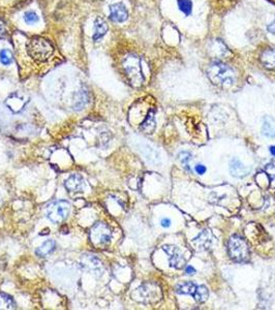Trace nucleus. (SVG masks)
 <instances>
[{"mask_svg": "<svg viewBox=\"0 0 275 310\" xmlns=\"http://www.w3.org/2000/svg\"><path fill=\"white\" fill-rule=\"evenodd\" d=\"M207 76L214 85L230 88L236 83V75L232 68L221 61H213L207 69Z\"/></svg>", "mask_w": 275, "mask_h": 310, "instance_id": "f257e3e1", "label": "nucleus"}, {"mask_svg": "<svg viewBox=\"0 0 275 310\" xmlns=\"http://www.w3.org/2000/svg\"><path fill=\"white\" fill-rule=\"evenodd\" d=\"M28 56L37 63H44L54 55L55 49L48 40L41 36H33L26 43Z\"/></svg>", "mask_w": 275, "mask_h": 310, "instance_id": "f03ea898", "label": "nucleus"}, {"mask_svg": "<svg viewBox=\"0 0 275 310\" xmlns=\"http://www.w3.org/2000/svg\"><path fill=\"white\" fill-rule=\"evenodd\" d=\"M122 68L124 74L134 87H140L144 83V75L142 71L141 59L135 54H128L122 61Z\"/></svg>", "mask_w": 275, "mask_h": 310, "instance_id": "7ed1b4c3", "label": "nucleus"}, {"mask_svg": "<svg viewBox=\"0 0 275 310\" xmlns=\"http://www.w3.org/2000/svg\"><path fill=\"white\" fill-rule=\"evenodd\" d=\"M133 299L143 304H155L159 302L162 297V289L154 282H146L136 289L132 294Z\"/></svg>", "mask_w": 275, "mask_h": 310, "instance_id": "20e7f679", "label": "nucleus"}, {"mask_svg": "<svg viewBox=\"0 0 275 310\" xmlns=\"http://www.w3.org/2000/svg\"><path fill=\"white\" fill-rule=\"evenodd\" d=\"M228 251L230 257L236 263H244L250 260L248 245L246 241L238 235H234L229 239Z\"/></svg>", "mask_w": 275, "mask_h": 310, "instance_id": "39448f33", "label": "nucleus"}, {"mask_svg": "<svg viewBox=\"0 0 275 310\" xmlns=\"http://www.w3.org/2000/svg\"><path fill=\"white\" fill-rule=\"evenodd\" d=\"M112 230L104 223H96L89 231V240L93 246L103 248L108 246L112 240Z\"/></svg>", "mask_w": 275, "mask_h": 310, "instance_id": "423d86ee", "label": "nucleus"}, {"mask_svg": "<svg viewBox=\"0 0 275 310\" xmlns=\"http://www.w3.org/2000/svg\"><path fill=\"white\" fill-rule=\"evenodd\" d=\"M71 212V204L65 200L52 202L46 208V214L49 221L53 224H62L67 221Z\"/></svg>", "mask_w": 275, "mask_h": 310, "instance_id": "0eeeda50", "label": "nucleus"}, {"mask_svg": "<svg viewBox=\"0 0 275 310\" xmlns=\"http://www.w3.org/2000/svg\"><path fill=\"white\" fill-rule=\"evenodd\" d=\"M176 292L180 295H190L198 303L207 301L209 293L206 287L196 286L193 282H183L176 287Z\"/></svg>", "mask_w": 275, "mask_h": 310, "instance_id": "6e6552de", "label": "nucleus"}, {"mask_svg": "<svg viewBox=\"0 0 275 310\" xmlns=\"http://www.w3.org/2000/svg\"><path fill=\"white\" fill-rule=\"evenodd\" d=\"M163 249L168 254L169 263L172 268L179 270L186 266V261L184 256H183L180 249L177 246H175V245H171V244L164 245Z\"/></svg>", "mask_w": 275, "mask_h": 310, "instance_id": "1a4fd4ad", "label": "nucleus"}, {"mask_svg": "<svg viewBox=\"0 0 275 310\" xmlns=\"http://www.w3.org/2000/svg\"><path fill=\"white\" fill-rule=\"evenodd\" d=\"M64 187L71 195H78L84 190V179L81 175L74 174L64 181Z\"/></svg>", "mask_w": 275, "mask_h": 310, "instance_id": "9d476101", "label": "nucleus"}, {"mask_svg": "<svg viewBox=\"0 0 275 310\" xmlns=\"http://www.w3.org/2000/svg\"><path fill=\"white\" fill-rule=\"evenodd\" d=\"M212 232L210 230H204L201 234L191 241V244L198 251L208 250L212 243Z\"/></svg>", "mask_w": 275, "mask_h": 310, "instance_id": "9b49d317", "label": "nucleus"}, {"mask_svg": "<svg viewBox=\"0 0 275 310\" xmlns=\"http://www.w3.org/2000/svg\"><path fill=\"white\" fill-rule=\"evenodd\" d=\"M128 18V11L126 6L121 3L117 2L110 6V19L115 23H122L126 21Z\"/></svg>", "mask_w": 275, "mask_h": 310, "instance_id": "f8f14e48", "label": "nucleus"}, {"mask_svg": "<svg viewBox=\"0 0 275 310\" xmlns=\"http://www.w3.org/2000/svg\"><path fill=\"white\" fill-rule=\"evenodd\" d=\"M230 172L236 178H243L251 172V167L244 165L238 159H232L230 162Z\"/></svg>", "mask_w": 275, "mask_h": 310, "instance_id": "ddd939ff", "label": "nucleus"}, {"mask_svg": "<svg viewBox=\"0 0 275 310\" xmlns=\"http://www.w3.org/2000/svg\"><path fill=\"white\" fill-rule=\"evenodd\" d=\"M260 61L266 69H275V49L268 48L262 52Z\"/></svg>", "mask_w": 275, "mask_h": 310, "instance_id": "4468645a", "label": "nucleus"}, {"mask_svg": "<svg viewBox=\"0 0 275 310\" xmlns=\"http://www.w3.org/2000/svg\"><path fill=\"white\" fill-rule=\"evenodd\" d=\"M108 32V25L101 17H97L94 20V33L93 40L98 41Z\"/></svg>", "mask_w": 275, "mask_h": 310, "instance_id": "2eb2a0df", "label": "nucleus"}, {"mask_svg": "<svg viewBox=\"0 0 275 310\" xmlns=\"http://www.w3.org/2000/svg\"><path fill=\"white\" fill-rule=\"evenodd\" d=\"M81 267L89 271H94V272H97V271H99V268L101 267V264L93 255H87V256L84 255L82 257Z\"/></svg>", "mask_w": 275, "mask_h": 310, "instance_id": "dca6fc26", "label": "nucleus"}, {"mask_svg": "<svg viewBox=\"0 0 275 310\" xmlns=\"http://www.w3.org/2000/svg\"><path fill=\"white\" fill-rule=\"evenodd\" d=\"M55 248H56V242L54 240H47L41 245V246L37 247L35 253L39 257H45L53 252Z\"/></svg>", "mask_w": 275, "mask_h": 310, "instance_id": "f3484780", "label": "nucleus"}, {"mask_svg": "<svg viewBox=\"0 0 275 310\" xmlns=\"http://www.w3.org/2000/svg\"><path fill=\"white\" fill-rule=\"evenodd\" d=\"M155 128V119H154V111L151 110L148 112L145 120L141 124V129L145 134H152Z\"/></svg>", "mask_w": 275, "mask_h": 310, "instance_id": "a211bd4d", "label": "nucleus"}, {"mask_svg": "<svg viewBox=\"0 0 275 310\" xmlns=\"http://www.w3.org/2000/svg\"><path fill=\"white\" fill-rule=\"evenodd\" d=\"M262 132H263L264 136L268 138H275V120L270 116L264 118Z\"/></svg>", "mask_w": 275, "mask_h": 310, "instance_id": "6ab92c4d", "label": "nucleus"}, {"mask_svg": "<svg viewBox=\"0 0 275 310\" xmlns=\"http://www.w3.org/2000/svg\"><path fill=\"white\" fill-rule=\"evenodd\" d=\"M16 308L17 304L9 295L0 293V310H14Z\"/></svg>", "mask_w": 275, "mask_h": 310, "instance_id": "aec40b11", "label": "nucleus"}, {"mask_svg": "<svg viewBox=\"0 0 275 310\" xmlns=\"http://www.w3.org/2000/svg\"><path fill=\"white\" fill-rule=\"evenodd\" d=\"M87 102H88V94L86 91H83L82 90V91L79 92L76 96V99L74 102V108L76 110H81L86 106Z\"/></svg>", "mask_w": 275, "mask_h": 310, "instance_id": "412c9836", "label": "nucleus"}, {"mask_svg": "<svg viewBox=\"0 0 275 310\" xmlns=\"http://www.w3.org/2000/svg\"><path fill=\"white\" fill-rule=\"evenodd\" d=\"M191 158H192L191 153H189V152H187V151L181 152V153H179V155H178V159H179V161L181 162L182 166L184 167V169H185L186 171H188V172L190 171L189 161H190Z\"/></svg>", "mask_w": 275, "mask_h": 310, "instance_id": "4be33fe9", "label": "nucleus"}, {"mask_svg": "<svg viewBox=\"0 0 275 310\" xmlns=\"http://www.w3.org/2000/svg\"><path fill=\"white\" fill-rule=\"evenodd\" d=\"M14 61V56L8 49H2L0 51V62L3 66H9Z\"/></svg>", "mask_w": 275, "mask_h": 310, "instance_id": "5701e85b", "label": "nucleus"}, {"mask_svg": "<svg viewBox=\"0 0 275 310\" xmlns=\"http://www.w3.org/2000/svg\"><path fill=\"white\" fill-rule=\"evenodd\" d=\"M178 7L185 16H189L192 10V2L191 0H178Z\"/></svg>", "mask_w": 275, "mask_h": 310, "instance_id": "b1692460", "label": "nucleus"}, {"mask_svg": "<svg viewBox=\"0 0 275 310\" xmlns=\"http://www.w3.org/2000/svg\"><path fill=\"white\" fill-rule=\"evenodd\" d=\"M38 20H39V18L34 11H26L24 14V21L29 25H33V24L37 23Z\"/></svg>", "mask_w": 275, "mask_h": 310, "instance_id": "393cba45", "label": "nucleus"}, {"mask_svg": "<svg viewBox=\"0 0 275 310\" xmlns=\"http://www.w3.org/2000/svg\"><path fill=\"white\" fill-rule=\"evenodd\" d=\"M265 171L271 180L275 179V163H269L266 165Z\"/></svg>", "mask_w": 275, "mask_h": 310, "instance_id": "a878e982", "label": "nucleus"}, {"mask_svg": "<svg viewBox=\"0 0 275 310\" xmlns=\"http://www.w3.org/2000/svg\"><path fill=\"white\" fill-rule=\"evenodd\" d=\"M6 33H7V30H6L5 23L3 22L1 18H0V40H1V38H4L6 36Z\"/></svg>", "mask_w": 275, "mask_h": 310, "instance_id": "bb28decb", "label": "nucleus"}, {"mask_svg": "<svg viewBox=\"0 0 275 310\" xmlns=\"http://www.w3.org/2000/svg\"><path fill=\"white\" fill-rule=\"evenodd\" d=\"M194 171L196 172V174L203 175V174H205V173H206L207 169H206V166H205V165H203V164H196V165L194 166Z\"/></svg>", "mask_w": 275, "mask_h": 310, "instance_id": "cd10ccee", "label": "nucleus"}, {"mask_svg": "<svg viewBox=\"0 0 275 310\" xmlns=\"http://www.w3.org/2000/svg\"><path fill=\"white\" fill-rule=\"evenodd\" d=\"M267 30L272 33V34H275V19L267 26Z\"/></svg>", "mask_w": 275, "mask_h": 310, "instance_id": "c85d7f7f", "label": "nucleus"}, {"mask_svg": "<svg viewBox=\"0 0 275 310\" xmlns=\"http://www.w3.org/2000/svg\"><path fill=\"white\" fill-rule=\"evenodd\" d=\"M185 272L189 275H192L195 273V269L192 268L191 266H185Z\"/></svg>", "mask_w": 275, "mask_h": 310, "instance_id": "c756f323", "label": "nucleus"}, {"mask_svg": "<svg viewBox=\"0 0 275 310\" xmlns=\"http://www.w3.org/2000/svg\"><path fill=\"white\" fill-rule=\"evenodd\" d=\"M162 226L164 228L170 227V226H171V221H170V219H168V218H164L163 221H162Z\"/></svg>", "mask_w": 275, "mask_h": 310, "instance_id": "7c9ffc66", "label": "nucleus"}, {"mask_svg": "<svg viewBox=\"0 0 275 310\" xmlns=\"http://www.w3.org/2000/svg\"><path fill=\"white\" fill-rule=\"evenodd\" d=\"M270 152H271V154L273 155V156H275V146H272L270 148Z\"/></svg>", "mask_w": 275, "mask_h": 310, "instance_id": "2f4dec72", "label": "nucleus"}, {"mask_svg": "<svg viewBox=\"0 0 275 310\" xmlns=\"http://www.w3.org/2000/svg\"><path fill=\"white\" fill-rule=\"evenodd\" d=\"M2 203H3V202H2V198H1V196H0V207L2 206Z\"/></svg>", "mask_w": 275, "mask_h": 310, "instance_id": "473e14b6", "label": "nucleus"}]
</instances>
